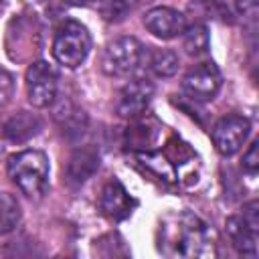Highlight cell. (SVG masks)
Here are the masks:
<instances>
[{"mask_svg":"<svg viewBox=\"0 0 259 259\" xmlns=\"http://www.w3.org/2000/svg\"><path fill=\"white\" fill-rule=\"evenodd\" d=\"M152 97H154V85L146 79H134L119 91L115 111L119 117L136 119L148 109Z\"/></svg>","mask_w":259,"mask_h":259,"instance_id":"obj_9","label":"cell"},{"mask_svg":"<svg viewBox=\"0 0 259 259\" xmlns=\"http://www.w3.org/2000/svg\"><path fill=\"white\" fill-rule=\"evenodd\" d=\"M182 45H184V51L190 55V57H200L208 51V45H210V38H208V30L204 24L196 22L192 26H186L184 32H182Z\"/></svg>","mask_w":259,"mask_h":259,"instance_id":"obj_16","label":"cell"},{"mask_svg":"<svg viewBox=\"0 0 259 259\" xmlns=\"http://www.w3.org/2000/svg\"><path fill=\"white\" fill-rule=\"evenodd\" d=\"M57 89H59V75L57 71L45 63L36 61L28 67L26 71V95L32 107H49L57 99Z\"/></svg>","mask_w":259,"mask_h":259,"instance_id":"obj_6","label":"cell"},{"mask_svg":"<svg viewBox=\"0 0 259 259\" xmlns=\"http://www.w3.org/2000/svg\"><path fill=\"white\" fill-rule=\"evenodd\" d=\"M237 8L241 12H251L257 8V0H237Z\"/></svg>","mask_w":259,"mask_h":259,"instance_id":"obj_20","label":"cell"},{"mask_svg":"<svg viewBox=\"0 0 259 259\" xmlns=\"http://www.w3.org/2000/svg\"><path fill=\"white\" fill-rule=\"evenodd\" d=\"M144 26L148 28V32H152L158 38H176L184 32L186 28V16L174 8L168 6H156L152 10L146 12L144 16Z\"/></svg>","mask_w":259,"mask_h":259,"instance_id":"obj_10","label":"cell"},{"mask_svg":"<svg viewBox=\"0 0 259 259\" xmlns=\"http://www.w3.org/2000/svg\"><path fill=\"white\" fill-rule=\"evenodd\" d=\"M8 176L16 188L30 196L40 198L49 186V158L40 150H22L8 158Z\"/></svg>","mask_w":259,"mask_h":259,"instance_id":"obj_2","label":"cell"},{"mask_svg":"<svg viewBox=\"0 0 259 259\" xmlns=\"http://www.w3.org/2000/svg\"><path fill=\"white\" fill-rule=\"evenodd\" d=\"M257 142H253L251 146H249V150L245 152V156H243V168H245V172L247 174H251V176H255L257 174V168H259V154H257Z\"/></svg>","mask_w":259,"mask_h":259,"instance_id":"obj_19","label":"cell"},{"mask_svg":"<svg viewBox=\"0 0 259 259\" xmlns=\"http://www.w3.org/2000/svg\"><path fill=\"white\" fill-rule=\"evenodd\" d=\"M144 55L146 51L138 38L119 36L105 45L101 55V69L109 77H127L140 67Z\"/></svg>","mask_w":259,"mask_h":259,"instance_id":"obj_4","label":"cell"},{"mask_svg":"<svg viewBox=\"0 0 259 259\" xmlns=\"http://www.w3.org/2000/svg\"><path fill=\"white\" fill-rule=\"evenodd\" d=\"M91 51V36L77 20H67L57 28L53 40V57L67 69H77Z\"/></svg>","mask_w":259,"mask_h":259,"instance_id":"obj_3","label":"cell"},{"mask_svg":"<svg viewBox=\"0 0 259 259\" xmlns=\"http://www.w3.org/2000/svg\"><path fill=\"white\" fill-rule=\"evenodd\" d=\"M101 210L105 217L113 219V221H121L132 212V204L134 200L130 198L127 190L121 186V182L117 180H109L101 192Z\"/></svg>","mask_w":259,"mask_h":259,"instance_id":"obj_13","label":"cell"},{"mask_svg":"<svg viewBox=\"0 0 259 259\" xmlns=\"http://www.w3.org/2000/svg\"><path fill=\"white\" fill-rule=\"evenodd\" d=\"M136 2L138 0H103L101 14L109 22H119L125 16H130V12L136 8Z\"/></svg>","mask_w":259,"mask_h":259,"instance_id":"obj_17","label":"cell"},{"mask_svg":"<svg viewBox=\"0 0 259 259\" xmlns=\"http://www.w3.org/2000/svg\"><path fill=\"white\" fill-rule=\"evenodd\" d=\"M144 57L156 77H172L180 65L178 55L170 49H146Z\"/></svg>","mask_w":259,"mask_h":259,"instance_id":"obj_14","label":"cell"},{"mask_svg":"<svg viewBox=\"0 0 259 259\" xmlns=\"http://www.w3.org/2000/svg\"><path fill=\"white\" fill-rule=\"evenodd\" d=\"M223 77L214 63H198L182 79V91L194 101H210L221 89Z\"/></svg>","mask_w":259,"mask_h":259,"instance_id":"obj_8","label":"cell"},{"mask_svg":"<svg viewBox=\"0 0 259 259\" xmlns=\"http://www.w3.org/2000/svg\"><path fill=\"white\" fill-rule=\"evenodd\" d=\"M259 204L251 200L243 206L241 214L227 219V233L231 237L233 247L247 257L257 255V231H259Z\"/></svg>","mask_w":259,"mask_h":259,"instance_id":"obj_5","label":"cell"},{"mask_svg":"<svg viewBox=\"0 0 259 259\" xmlns=\"http://www.w3.org/2000/svg\"><path fill=\"white\" fill-rule=\"evenodd\" d=\"M14 93V79L6 69H0V105H6Z\"/></svg>","mask_w":259,"mask_h":259,"instance_id":"obj_18","label":"cell"},{"mask_svg":"<svg viewBox=\"0 0 259 259\" xmlns=\"http://www.w3.org/2000/svg\"><path fill=\"white\" fill-rule=\"evenodd\" d=\"M156 241L158 251L174 259H206L217 255L212 229L190 210L166 214L158 225Z\"/></svg>","mask_w":259,"mask_h":259,"instance_id":"obj_1","label":"cell"},{"mask_svg":"<svg viewBox=\"0 0 259 259\" xmlns=\"http://www.w3.org/2000/svg\"><path fill=\"white\" fill-rule=\"evenodd\" d=\"M249 130H251L249 119L239 113L221 117L212 127V144H214L217 152L221 156L237 154L243 148V144L249 136Z\"/></svg>","mask_w":259,"mask_h":259,"instance_id":"obj_7","label":"cell"},{"mask_svg":"<svg viewBox=\"0 0 259 259\" xmlns=\"http://www.w3.org/2000/svg\"><path fill=\"white\" fill-rule=\"evenodd\" d=\"M65 2L71 4V6H93V4H97L101 0H65Z\"/></svg>","mask_w":259,"mask_h":259,"instance_id":"obj_21","label":"cell"},{"mask_svg":"<svg viewBox=\"0 0 259 259\" xmlns=\"http://www.w3.org/2000/svg\"><path fill=\"white\" fill-rule=\"evenodd\" d=\"M99 168V152L91 146L79 148L71 154L69 162H67V170H65V180L71 186H79L83 182H87L95 170Z\"/></svg>","mask_w":259,"mask_h":259,"instance_id":"obj_11","label":"cell"},{"mask_svg":"<svg viewBox=\"0 0 259 259\" xmlns=\"http://www.w3.org/2000/svg\"><path fill=\"white\" fill-rule=\"evenodd\" d=\"M40 127H42V121L36 113L20 109L10 117H6V121L2 123V134L12 144H24L32 140L40 132Z\"/></svg>","mask_w":259,"mask_h":259,"instance_id":"obj_12","label":"cell"},{"mask_svg":"<svg viewBox=\"0 0 259 259\" xmlns=\"http://www.w3.org/2000/svg\"><path fill=\"white\" fill-rule=\"evenodd\" d=\"M22 219L20 202L10 192H0V235L12 233Z\"/></svg>","mask_w":259,"mask_h":259,"instance_id":"obj_15","label":"cell"}]
</instances>
